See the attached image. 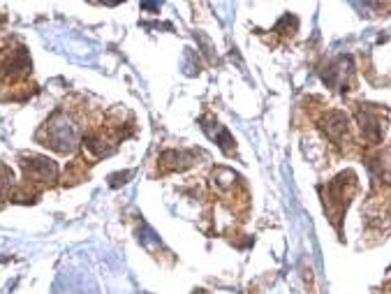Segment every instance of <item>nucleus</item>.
Here are the masks:
<instances>
[{
  "instance_id": "1",
  "label": "nucleus",
  "mask_w": 391,
  "mask_h": 294,
  "mask_svg": "<svg viewBox=\"0 0 391 294\" xmlns=\"http://www.w3.org/2000/svg\"><path fill=\"white\" fill-rule=\"evenodd\" d=\"M40 137H44L46 146L56 148L60 153H70L74 144H77V126H74V121L65 112H56L51 116V121L44 126Z\"/></svg>"
},
{
  "instance_id": "2",
  "label": "nucleus",
  "mask_w": 391,
  "mask_h": 294,
  "mask_svg": "<svg viewBox=\"0 0 391 294\" xmlns=\"http://www.w3.org/2000/svg\"><path fill=\"white\" fill-rule=\"evenodd\" d=\"M21 167L28 179L33 181H53L58 174L56 165H53V160L49 158H42V155H26L21 158Z\"/></svg>"
},
{
  "instance_id": "3",
  "label": "nucleus",
  "mask_w": 391,
  "mask_h": 294,
  "mask_svg": "<svg viewBox=\"0 0 391 294\" xmlns=\"http://www.w3.org/2000/svg\"><path fill=\"white\" fill-rule=\"evenodd\" d=\"M324 132L333 141H340L342 135H347V116L342 112H329L324 121Z\"/></svg>"
},
{
  "instance_id": "4",
  "label": "nucleus",
  "mask_w": 391,
  "mask_h": 294,
  "mask_svg": "<svg viewBox=\"0 0 391 294\" xmlns=\"http://www.w3.org/2000/svg\"><path fill=\"white\" fill-rule=\"evenodd\" d=\"M192 162V155L190 153H185V151H167V153H162L160 155V165L162 169H183V167H188Z\"/></svg>"
},
{
  "instance_id": "5",
  "label": "nucleus",
  "mask_w": 391,
  "mask_h": 294,
  "mask_svg": "<svg viewBox=\"0 0 391 294\" xmlns=\"http://www.w3.org/2000/svg\"><path fill=\"white\" fill-rule=\"evenodd\" d=\"M12 181H15V176H12V172L5 165H0V197H3L5 193L10 190Z\"/></svg>"
}]
</instances>
